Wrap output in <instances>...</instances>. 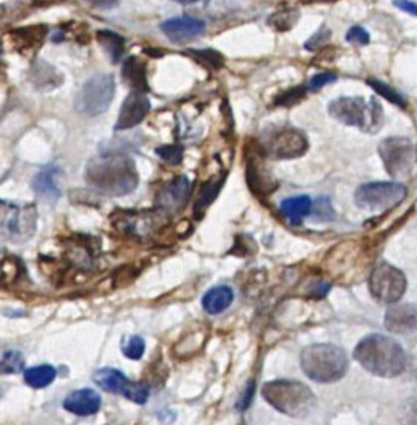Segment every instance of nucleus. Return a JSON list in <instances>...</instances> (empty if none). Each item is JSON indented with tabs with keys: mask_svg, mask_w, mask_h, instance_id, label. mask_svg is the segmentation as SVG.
Instances as JSON below:
<instances>
[{
	"mask_svg": "<svg viewBox=\"0 0 417 425\" xmlns=\"http://www.w3.org/2000/svg\"><path fill=\"white\" fill-rule=\"evenodd\" d=\"M85 180L100 193L125 197L137 188L140 175L135 161L129 155L122 151H105L88 161Z\"/></svg>",
	"mask_w": 417,
	"mask_h": 425,
	"instance_id": "f257e3e1",
	"label": "nucleus"
},
{
	"mask_svg": "<svg viewBox=\"0 0 417 425\" xmlns=\"http://www.w3.org/2000/svg\"><path fill=\"white\" fill-rule=\"evenodd\" d=\"M354 359L374 376H401L406 369V352L399 342L382 334H371L356 346Z\"/></svg>",
	"mask_w": 417,
	"mask_h": 425,
	"instance_id": "f03ea898",
	"label": "nucleus"
},
{
	"mask_svg": "<svg viewBox=\"0 0 417 425\" xmlns=\"http://www.w3.org/2000/svg\"><path fill=\"white\" fill-rule=\"evenodd\" d=\"M334 120L346 126H356L366 133H377L384 123V110L379 100L364 97H341L327 106Z\"/></svg>",
	"mask_w": 417,
	"mask_h": 425,
	"instance_id": "7ed1b4c3",
	"label": "nucleus"
},
{
	"mask_svg": "<svg viewBox=\"0 0 417 425\" xmlns=\"http://www.w3.org/2000/svg\"><path fill=\"white\" fill-rule=\"evenodd\" d=\"M348 356L333 344H313L301 352V369L306 377L321 384L338 382L346 376Z\"/></svg>",
	"mask_w": 417,
	"mask_h": 425,
	"instance_id": "20e7f679",
	"label": "nucleus"
},
{
	"mask_svg": "<svg viewBox=\"0 0 417 425\" xmlns=\"http://www.w3.org/2000/svg\"><path fill=\"white\" fill-rule=\"evenodd\" d=\"M265 401L281 414L303 419L316 407V397L308 385L296 381H273L263 385Z\"/></svg>",
	"mask_w": 417,
	"mask_h": 425,
	"instance_id": "39448f33",
	"label": "nucleus"
},
{
	"mask_svg": "<svg viewBox=\"0 0 417 425\" xmlns=\"http://www.w3.org/2000/svg\"><path fill=\"white\" fill-rule=\"evenodd\" d=\"M35 228V206L0 199V238L2 240L24 243L33 236Z\"/></svg>",
	"mask_w": 417,
	"mask_h": 425,
	"instance_id": "423d86ee",
	"label": "nucleus"
},
{
	"mask_svg": "<svg viewBox=\"0 0 417 425\" xmlns=\"http://www.w3.org/2000/svg\"><path fill=\"white\" fill-rule=\"evenodd\" d=\"M387 175L394 180H404L411 176L417 163L416 144L409 138L393 137L382 140L377 147Z\"/></svg>",
	"mask_w": 417,
	"mask_h": 425,
	"instance_id": "0eeeda50",
	"label": "nucleus"
},
{
	"mask_svg": "<svg viewBox=\"0 0 417 425\" xmlns=\"http://www.w3.org/2000/svg\"><path fill=\"white\" fill-rule=\"evenodd\" d=\"M115 97L113 75L99 74L83 83L82 90L76 95L75 108L83 117L93 118L105 113L112 105Z\"/></svg>",
	"mask_w": 417,
	"mask_h": 425,
	"instance_id": "6e6552de",
	"label": "nucleus"
},
{
	"mask_svg": "<svg viewBox=\"0 0 417 425\" xmlns=\"http://www.w3.org/2000/svg\"><path fill=\"white\" fill-rule=\"evenodd\" d=\"M407 188L398 181L364 183L356 190L354 201L361 210L382 212L393 210L406 198Z\"/></svg>",
	"mask_w": 417,
	"mask_h": 425,
	"instance_id": "1a4fd4ad",
	"label": "nucleus"
},
{
	"mask_svg": "<svg viewBox=\"0 0 417 425\" xmlns=\"http://www.w3.org/2000/svg\"><path fill=\"white\" fill-rule=\"evenodd\" d=\"M407 288V279L401 269L379 262L369 276V291L377 303L395 304L404 296Z\"/></svg>",
	"mask_w": 417,
	"mask_h": 425,
	"instance_id": "9d476101",
	"label": "nucleus"
},
{
	"mask_svg": "<svg viewBox=\"0 0 417 425\" xmlns=\"http://www.w3.org/2000/svg\"><path fill=\"white\" fill-rule=\"evenodd\" d=\"M93 382H95L100 389H104L105 392L118 394L131 402L140 403V406L147 403L148 397H150V388H148L147 384L130 381L129 377L118 371V369H100V371L93 374Z\"/></svg>",
	"mask_w": 417,
	"mask_h": 425,
	"instance_id": "9b49d317",
	"label": "nucleus"
},
{
	"mask_svg": "<svg viewBox=\"0 0 417 425\" xmlns=\"http://www.w3.org/2000/svg\"><path fill=\"white\" fill-rule=\"evenodd\" d=\"M266 153L276 160H291L304 155L308 150V138L297 128H283L271 133L265 143Z\"/></svg>",
	"mask_w": 417,
	"mask_h": 425,
	"instance_id": "f8f14e48",
	"label": "nucleus"
},
{
	"mask_svg": "<svg viewBox=\"0 0 417 425\" xmlns=\"http://www.w3.org/2000/svg\"><path fill=\"white\" fill-rule=\"evenodd\" d=\"M191 186L193 185L186 176L173 178L156 194V210L161 215H174V212L181 211L188 203Z\"/></svg>",
	"mask_w": 417,
	"mask_h": 425,
	"instance_id": "ddd939ff",
	"label": "nucleus"
},
{
	"mask_svg": "<svg viewBox=\"0 0 417 425\" xmlns=\"http://www.w3.org/2000/svg\"><path fill=\"white\" fill-rule=\"evenodd\" d=\"M150 108L152 103L145 93L131 92L125 99V101H123L115 130H130L133 128V126L140 125V123L145 120L148 112H150Z\"/></svg>",
	"mask_w": 417,
	"mask_h": 425,
	"instance_id": "4468645a",
	"label": "nucleus"
},
{
	"mask_svg": "<svg viewBox=\"0 0 417 425\" xmlns=\"http://www.w3.org/2000/svg\"><path fill=\"white\" fill-rule=\"evenodd\" d=\"M161 32L167 35L173 44H185V42L195 40L202 37L206 31L203 20L191 19V17H180V19H170L160 25Z\"/></svg>",
	"mask_w": 417,
	"mask_h": 425,
	"instance_id": "2eb2a0df",
	"label": "nucleus"
},
{
	"mask_svg": "<svg viewBox=\"0 0 417 425\" xmlns=\"http://www.w3.org/2000/svg\"><path fill=\"white\" fill-rule=\"evenodd\" d=\"M62 168L57 165H49L33 178V190L42 201L55 203L62 197Z\"/></svg>",
	"mask_w": 417,
	"mask_h": 425,
	"instance_id": "dca6fc26",
	"label": "nucleus"
},
{
	"mask_svg": "<svg viewBox=\"0 0 417 425\" xmlns=\"http://www.w3.org/2000/svg\"><path fill=\"white\" fill-rule=\"evenodd\" d=\"M384 326L389 333L411 334L417 331V306L391 304L386 311Z\"/></svg>",
	"mask_w": 417,
	"mask_h": 425,
	"instance_id": "f3484780",
	"label": "nucleus"
},
{
	"mask_svg": "<svg viewBox=\"0 0 417 425\" xmlns=\"http://www.w3.org/2000/svg\"><path fill=\"white\" fill-rule=\"evenodd\" d=\"M63 407L70 414L88 417V415L97 414L100 410L101 397L93 389H80L67 395V399L63 401Z\"/></svg>",
	"mask_w": 417,
	"mask_h": 425,
	"instance_id": "a211bd4d",
	"label": "nucleus"
},
{
	"mask_svg": "<svg viewBox=\"0 0 417 425\" xmlns=\"http://www.w3.org/2000/svg\"><path fill=\"white\" fill-rule=\"evenodd\" d=\"M31 82L37 90L49 92L62 83V74L49 62H35L31 70Z\"/></svg>",
	"mask_w": 417,
	"mask_h": 425,
	"instance_id": "6ab92c4d",
	"label": "nucleus"
},
{
	"mask_svg": "<svg viewBox=\"0 0 417 425\" xmlns=\"http://www.w3.org/2000/svg\"><path fill=\"white\" fill-rule=\"evenodd\" d=\"M233 299H235V292H233L231 288L228 286H216L211 288L210 291L203 296L202 304L203 309L211 316H216V314L224 312L227 309L231 306Z\"/></svg>",
	"mask_w": 417,
	"mask_h": 425,
	"instance_id": "aec40b11",
	"label": "nucleus"
},
{
	"mask_svg": "<svg viewBox=\"0 0 417 425\" xmlns=\"http://www.w3.org/2000/svg\"><path fill=\"white\" fill-rule=\"evenodd\" d=\"M123 82L129 85L130 88H135V92H147L148 90V80H147V69L145 63L137 57H129L123 63L122 69Z\"/></svg>",
	"mask_w": 417,
	"mask_h": 425,
	"instance_id": "412c9836",
	"label": "nucleus"
},
{
	"mask_svg": "<svg viewBox=\"0 0 417 425\" xmlns=\"http://www.w3.org/2000/svg\"><path fill=\"white\" fill-rule=\"evenodd\" d=\"M311 208L313 199L306 197V194L286 198L281 203V212H283L293 224H300L304 218L311 216Z\"/></svg>",
	"mask_w": 417,
	"mask_h": 425,
	"instance_id": "4be33fe9",
	"label": "nucleus"
},
{
	"mask_svg": "<svg viewBox=\"0 0 417 425\" xmlns=\"http://www.w3.org/2000/svg\"><path fill=\"white\" fill-rule=\"evenodd\" d=\"M97 40L110 57V60L115 63L122 60L123 53H125V38L120 33L112 31H99L97 32Z\"/></svg>",
	"mask_w": 417,
	"mask_h": 425,
	"instance_id": "5701e85b",
	"label": "nucleus"
},
{
	"mask_svg": "<svg viewBox=\"0 0 417 425\" xmlns=\"http://www.w3.org/2000/svg\"><path fill=\"white\" fill-rule=\"evenodd\" d=\"M55 377H57V371H55L52 365H47V364L25 369V372H24L25 382H27V385H31V388L33 389L49 388V385L55 381Z\"/></svg>",
	"mask_w": 417,
	"mask_h": 425,
	"instance_id": "b1692460",
	"label": "nucleus"
},
{
	"mask_svg": "<svg viewBox=\"0 0 417 425\" xmlns=\"http://www.w3.org/2000/svg\"><path fill=\"white\" fill-rule=\"evenodd\" d=\"M25 364V359L22 352L19 351H8L7 354H3L0 359V374H17L22 371Z\"/></svg>",
	"mask_w": 417,
	"mask_h": 425,
	"instance_id": "393cba45",
	"label": "nucleus"
},
{
	"mask_svg": "<svg viewBox=\"0 0 417 425\" xmlns=\"http://www.w3.org/2000/svg\"><path fill=\"white\" fill-rule=\"evenodd\" d=\"M297 19H300V14L296 10H283L270 17V25H273L276 31L286 32L297 22Z\"/></svg>",
	"mask_w": 417,
	"mask_h": 425,
	"instance_id": "a878e982",
	"label": "nucleus"
},
{
	"mask_svg": "<svg viewBox=\"0 0 417 425\" xmlns=\"http://www.w3.org/2000/svg\"><path fill=\"white\" fill-rule=\"evenodd\" d=\"M220 185H221V181L218 183L213 180L208 183L205 188H203L202 194H199V198L197 201V208H195V212H197L198 216L202 215V212H205L206 208L213 203V199L216 198V194H218V191H220Z\"/></svg>",
	"mask_w": 417,
	"mask_h": 425,
	"instance_id": "bb28decb",
	"label": "nucleus"
},
{
	"mask_svg": "<svg viewBox=\"0 0 417 425\" xmlns=\"http://www.w3.org/2000/svg\"><path fill=\"white\" fill-rule=\"evenodd\" d=\"M122 351L131 360L142 359L145 354V341L142 335H130V338H126L123 341Z\"/></svg>",
	"mask_w": 417,
	"mask_h": 425,
	"instance_id": "cd10ccee",
	"label": "nucleus"
},
{
	"mask_svg": "<svg viewBox=\"0 0 417 425\" xmlns=\"http://www.w3.org/2000/svg\"><path fill=\"white\" fill-rule=\"evenodd\" d=\"M311 216L316 218L318 221H331L334 218V208L331 205L329 198L321 197L316 201H313L311 208Z\"/></svg>",
	"mask_w": 417,
	"mask_h": 425,
	"instance_id": "c85d7f7f",
	"label": "nucleus"
},
{
	"mask_svg": "<svg viewBox=\"0 0 417 425\" xmlns=\"http://www.w3.org/2000/svg\"><path fill=\"white\" fill-rule=\"evenodd\" d=\"M368 83L371 85V87L374 88V90H376L377 93H379L381 97H384L386 100L393 101V103L399 105V106H404V105H406V101H404L402 97L399 95V93L395 92L393 87H389V85L382 83V82H379V80H369Z\"/></svg>",
	"mask_w": 417,
	"mask_h": 425,
	"instance_id": "c756f323",
	"label": "nucleus"
},
{
	"mask_svg": "<svg viewBox=\"0 0 417 425\" xmlns=\"http://www.w3.org/2000/svg\"><path fill=\"white\" fill-rule=\"evenodd\" d=\"M156 155L163 161H167V163L177 167V165H180L183 161V148L178 147V144H167V147H160L156 150Z\"/></svg>",
	"mask_w": 417,
	"mask_h": 425,
	"instance_id": "7c9ffc66",
	"label": "nucleus"
},
{
	"mask_svg": "<svg viewBox=\"0 0 417 425\" xmlns=\"http://www.w3.org/2000/svg\"><path fill=\"white\" fill-rule=\"evenodd\" d=\"M188 55H193L198 62L206 63L211 69H221L223 65V57L215 50H195V52H188Z\"/></svg>",
	"mask_w": 417,
	"mask_h": 425,
	"instance_id": "2f4dec72",
	"label": "nucleus"
},
{
	"mask_svg": "<svg viewBox=\"0 0 417 425\" xmlns=\"http://www.w3.org/2000/svg\"><path fill=\"white\" fill-rule=\"evenodd\" d=\"M402 425H417V401H407L399 412Z\"/></svg>",
	"mask_w": 417,
	"mask_h": 425,
	"instance_id": "473e14b6",
	"label": "nucleus"
},
{
	"mask_svg": "<svg viewBox=\"0 0 417 425\" xmlns=\"http://www.w3.org/2000/svg\"><path fill=\"white\" fill-rule=\"evenodd\" d=\"M346 40L352 45L364 47V45L369 44V40H371V38H369V33H368V31H366V28L357 27V25H356V27L349 28V31H348Z\"/></svg>",
	"mask_w": 417,
	"mask_h": 425,
	"instance_id": "72a5a7b5",
	"label": "nucleus"
},
{
	"mask_svg": "<svg viewBox=\"0 0 417 425\" xmlns=\"http://www.w3.org/2000/svg\"><path fill=\"white\" fill-rule=\"evenodd\" d=\"M336 80H338V76H336L334 74H331V72H326V74H318V75H314L311 78V82H309L308 90L318 92V90H321L322 87H326V85L334 83Z\"/></svg>",
	"mask_w": 417,
	"mask_h": 425,
	"instance_id": "f704fd0d",
	"label": "nucleus"
},
{
	"mask_svg": "<svg viewBox=\"0 0 417 425\" xmlns=\"http://www.w3.org/2000/svg\"><path fill=\"white\" fill-rule=\"evenodd\" d=\"M254 392H256V388H254V382L251 381L248 385H246V389H245V392L241 394V397H240V401H238V403H236V409L240 410V412H243V410H246L248 409V407L251 406V402H253V397H254Z\"/></svg>",
	"mask_w": 417,
	"mask_h": 425,
	"instance_id": "c9c22d12",
	"label": "nucleus"
},
{
	"mask_svg": "<svg viewBox=\"0 0 417 425\" xmlns=\"http://www.w3.org/2000/svg\"><path fill=\"white\" fill-rule=\"evenodd\" d=\"M329 40V31H326V28H321L318 33H314V35L309 38L308 42H306V50H316L319 47H325L326 42Z\"/></svg>",
	"mask_w": 417,
	"mask_h": 425,
	"instance_id": "e433bc0d",
	"label": "nucleus"
},
{
	"mask_svg": "<svg viewBox=\"0 0 417 425\" xmlns=\"http://www.w3.org/2000/svg\"><path fill=\"white\" fill-rule=\"evenodd\" d=\"M304 92H306L304 88H293V90L286 92L283 97H281L279 103H283V105L296 103V101H300V99H303Z\"/></svg>",
	"mask_w": 417,
	"mask_h": 425,
	"instance_id": "4c0bfd02",
	"label": "nucleus"
},
{
	"mask_svg": "<svg viewBox=\"0 0 417 425\" xmlns=\"http://www.w3.org/2000/svg\"><path fill=\"white\" fill-rule=\"evenodd\" d=\"M394 6L404 12H407V14L417 17V6L414 2H409V0H394Z\"/></svg>",
	"mask_w": 417,
	"mask_h": 425,
	"instance_id": "58836bf2",
	"label": "nucleus"
},
{
	"mask_svg": "<svg viewBox=\"0 0 417 425\" xmlns=\"http://www.w3.org/2000/svg\"><path fill=\"white\" fill-rule=\"evenodd\" d=\"M87 2L93 3V6H99V7L108 8V7H115V6H117L118 0H87Z\"/></svg>",
	"mask_w": 417,
	"mask_h": 425,
	"instance_id": "ea45409f",
	"label": "nucleus"
},
{
	"mask_svg": "<svg viewBox=\"0 0 417 425\" xmlns=\"http://www.w3.org/2000/svg\"><path fill=\"white\" fill-rule=\"evenodd\" d=\"M174 2H180V3H195V2H199V0H174Z\"/></svg>",
	"mask_w": 417,
	"mask_h": 425,
	"instance_id": "a19ab883",
	"label": "nucleus"
}]
</instances>
